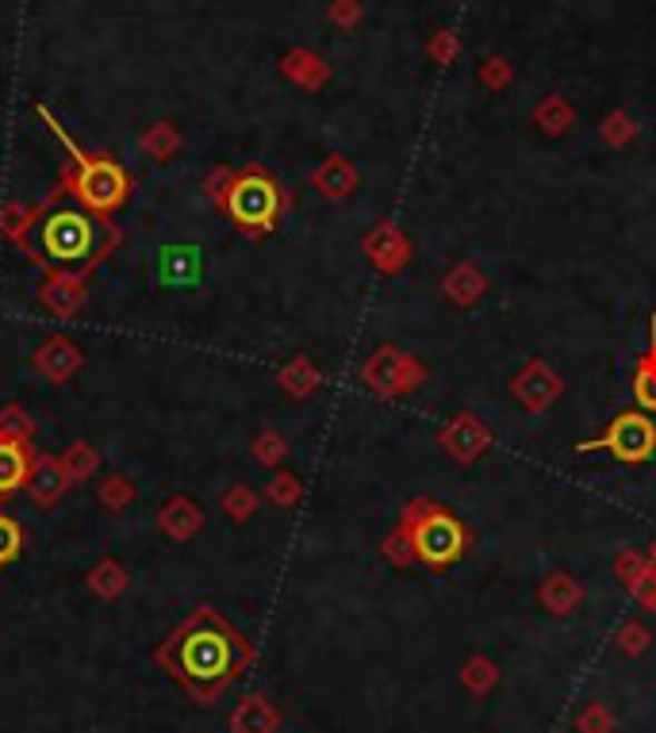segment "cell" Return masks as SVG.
I'll use <instances>...</instances> for the list:
<instances>
[{
  "instance_id": "cell-1",
  "label": "cell",
  "mask_w": 656,
  "mask_h": 733,
  "mask_svg": "<svg viewBox=\"0 0 656 733\" xmlns=\"http://www.w3.org/2000/svg\"><path fill=\"white\" fill-rule=\"evenodd\" d=\"M119 243H124V231L116 219L81 208V204L69 201L62 185H55L39 201L28 257L47 273L89 277Z\"/></svg>"
},
{
  "instance_id": "cell-2",
  "label": "cell",
  "mask_w": 656,
  "mask_h": 733,
  "mask_svg": "<svg viewBox=\"0 0 656 733\" xmlns=\"http://www.w3.org/2000/svg\"><path fill=\"white\" fill-rule=\"evenodd\" d=\"M161 664L196 698H215L249 664V645L219 610L200 607L169 637Z\"/></svg>"
},
{
  "instance_id": "cell-3",
  "label": "cell",
  "mask_w": 656,
  "mask_h": 733,
  "mask_svg": "<svg viewBox=\"0 0 656 733\" xmlns=\"http://www.w3.org/2000/svg\"><path fill=\"white\" fill-rule=\"evenodd\" d=\"M35 116L47 124V131L55 135L69 154L66 169L58 174V185L66 188L69 201L81 204V208H89V212H97V215H108V219L124 212L127 201H131V188H135V180H131V174H127L124 162H116L111 154H100V150H81L74 135L62 127V119H58L47 105H35Z\"/></svg>"
},
{
  "instance_id": "cell-4",
  "label": "cell",
  "mask_w": 656,
  "mask_h": 733,
  "mask_svg": "<svg viewBox=\"0 0 656 733\" xmlns=\"http://www.w3.org/2000/svg\"><path fill=\"white\" fill-rule=\"evenodd\" d=\"M219 212L231 219V227L238 231L242 238H265L281 227L284 212H288V193L276 180L270 169L249 162L246 169H235L227 193L219 196Z\"/></svg>"
},
{
  "instance_id": "cell-5",
  "label": "cell",
  "mask_w": 656,
  "mask_h": 733,
  "mask_svg": "<svg viewBox=\"0 0 656 733\" xmlns=\"http://www.w3.org/2000/svg\"><path fill=\"white\" fill-rule=\"evenodd\" d=\"M400 538H408L411 557H419L430 568H449L469 554V530L457 519L453 511H446L442 504H430V499H411L408 511H403Z\"/></svg>"
},
{
  "instance_id": "cell-6",
  "label": "cell",
  "mask_w": 656,
  "mask_h": 733,
  "mask_svg": "<svg viewBox=\"0 0 656 733\" xmlns=\"http://www.w3.org/2000/svg\"><path fill=\"white\" fill-rule=\"evenodd\" d=\"M576 450L580 453L607 450L626 465H642L656 453V422L649 419V411H621L603 434L584 438Z\"/></svg>"
},
{
  "instance_id": "cell-7",
  "label": "cell",
  "mask_w": 656,
  "mask_h": 733,
  "mask_svg": "<svg viewBox=\"0 0 656 733\" xmlns=\"http://www.w3.org/2000/svg\"><path fill=\"white\" fill-rule=\"evenodd\" d=\"M35 300L58 323H69V319H77L85 312V304H89V281L69 277V273H47L39 281V289H35Z\"/></svg>"
},
{
  "instance_id": "cell-8",
  "label": "cell",
  "mask_w": 656,
  "mask_h": 733,
  "mask_svg": "<svg viewBox=\"0 0 656 733\" xmlns=\"http://www.w3.org/2000/svg\"><path fill=\"white\" fill-rule=\"evenodd\" d=\"M81 365H85V353L77 350L66 334H55V339H47L31 353V369L50 384H69L81 373Z\"/></svg>"
},
{
  "instance_id": "cell-9",
  "label": "cell",
  "mask_w": 656,
  "mask_h": 733,
  "mask_svg": "<svg viewBox=\"0 0 656 733\" xmlns=\"http://www.w3.org/2000/svg\"><path fill=\"white\" fill-rule=\"evenodd\" d=\"M28 499L39 511H55L58 504H62V496L69 491V477L62 469V461L50 453H35V465L28 472Z\"/></svg>"
},
{
  "instance_id": "cell-10",
  "label": "cell",
  "mask_w": 656,
  "mask_h": 733,
  "mask_svg": "<svg viewBox=\"0 0 656 733\" xmlns=\"http://www.w3.org/2000/svg\"><path fill=\"white\" fill-rule=\"evenodd\" d=\"M200 526H204V511L188 496H169L158 507V530L173 541H188L193 534H200Z\"/></svg>"
},
{
  "instance_id": "cell-11",
  "label": "cell",
  "mask_w": 656,
  "mask_h": 733,
  "mask_svg": "<svg viewBox=\"0 0 656 733\" xmlns=\"http://www.w3.org/2000/svg\"><path fill=\"white\" fill-rule=\"evenodd\" d=\"M31 465H35V450H31V446L0 442V504H8L16 491H23Z\"/></svg>"
},
{
  "instance_id": "cell-12",
  "label": "cell",
  "mask_w": 656,
  "mask_h": 733,
  "mask_svg": "<svg viewBox=\"0 0 656 733\" xmlns=\"http://www.w3.org/2000/svg\"><path fill=\"white\" fill-rule=\"evenodd\" d=\"M35 219H39V204H23V201L0 204V235H4L16 250H23V254H28Z\"/></svg>"
},
{
  "instance_id": "cell-13",
  "label": "cell",
  "mask_w": 656,
  "mask_h": 733,
  "mask_svg": "<svg viewBox=\"0 0 656 733\" xmlns=\"http://www.w3.org/2000/svg\"><path fill=\"white\" fill-rule=\"evenodd\" d=\"M311 185L319 188L323 196H331V201H342V196H350L353 188H358V174H353V166L345 158H326L323 166L311 174Z\"/></svg>"
},
{
  "instance_id": "cell-14",
  "label": "cell",
  "mask_w": 656,
  "mask_h": 733,
  "mask_svg": "<svg viewBox=\"0 0 656 733\" xmlns=\"http://www.w3.org/2000/svg\"><path fill=\"white\" fill-rule=\"evenodd\" d=\"M281 74L288 77V81H296L300 89H319L331 70H326L323 58H315L311 50H288V55L281 58Z\"/></svg>"
},
{
  "instance_id": "cell-15",
  "label": "cell",
  "mask_w": 656,
  "mask_h": 733,
  "mask_svg": "<svg viewBox=\"0 0 656 733\" xmlns=\"http://www.w3.org/2000/svg\"><path fill=\"white\" fill-rule=\"evenodd\" d=\"M143 154L146 158H154L158 166H166L173 154L180 150V127L173 124V119H158V124H150V131L143 135Z\"/></svg>"
},
{
  "instance_id": "cell-16",
  "label": "cell",
  "mask_w": 656,
  "mask_h": 733,
  "mask_svg": "<svg viewBox=\"0 0 656 733\" xmlns=\"http://www.w3.org/2000/svg\"><path fill=\"white\" fill-rule=\"evenodd\" d=\"M62 461V469H66V477H69V485H85V480L92 477V472L100 469V450L97 446H89V442H69L66 446V453L58 457Z\"/></svg>"
},
{
  "instance_id": "cell-17",
  "label": "cell",
  "mask_w": 656,
  "mask_h": 733,
  "mask_svg": "<svg viewBox=\"0 0 656 733\" xmlns=\"http://www.w3.org/2000/svg\"><path fill=\"white\" fill-rule=\"evenodd\" d=\"M634 395H637V403H642V411H656V315H653V342H649V350H645V358L637 361Z\"/></svg>"
},
{
  "instance_id": "cell-18",
  "label": "cell",
  "mask_w": 656,
  "mask_h": 733,
  "mask_svg": "<svg viewBox=\"0 0 656 733\" xmlns=\"http://www.w3.org/2000/svg\"><path fill=\"white\" fill-rule=\"evenodd\" d=\"M97 499H100L104 507H108L111 515H119V511H127V507H131L135 499H138V488H135L131 477H124V472H111V477H104L100 485H97Z\"/></svg>"
},
{
  "instance_id": "cell-19",
  "label": "cell",
  "mask_w": 656,
  "mask_h": 733,
  "mask_svg": "<svg viewBox=\"0 0 656 733\" xmlns=\"http://www.w3.org/2000/svg\"><path fill=\"white\" fill-rule=\"evenodd\" d=\"M31 438H35V419L28 416V408L4 403V408H0V442L31 446Z\"/></svg>"
},
{
  "instance_id": "cell-20",
  "label": "cell",
  "mask_w": 656,
  "mask_h": 733,
  "mask_svg": "<svg viewBox=\"0 0 656 733\" xmlns=\"http://www.w3.org/2000/svg\"><path fill=\"white\" fill-rule=\"evenodd\" d=\"M276 381H281V388L288 395H296V400H304L307 392H315V384H319V369L311 365L307 358H292L288 365L281 369V377H276Z\"/></svg>"
},
{
  "instance_id": "cell-21",
  "label": "cell",
  "mask_w": 656,
  "mask_h": 733,
  "mask_svg": "<svg viewBox=\"0 0 656 733\" xmlns=\"http://www.w3.org/2000/svg\"><path fill=\"white\" fill-rule=\"evenodd\" d=\"M89 588L100 595V599H116V595L127 592V568L119 560L104 557L97 568L89 573Z\"/></svg>"
},
{
  "instance_id": "cell-22",
  "label": "cell",
  "mask_w": 656,
  "mask_h": 733,
  "mask_svg": "<svg viewBox=\"0 0 656 733\" xmlns=\"http://www.w3.org/2000/svg\"><path fill=\"white\" fill-rule=\"evenodd\" d=\"M254 511H257V491L249 485H231L223 491V515H227L231 522L254 519Z\"/></svg>"
},
{
  "instance_id": "cell-23",
  "label": "cell",
  "mask_w": 656,
  "mask_h": 733,
  "mask_svg": "<svg viewBox=\"0 0 656 733\" xmlns=\"http://www.w3.org/2000/svg\"><path fill=\"white\" fill-rule=\"evenodd\" d=\"M28 538H23V526L12 519L8 511H0V568H8L16 557L23 554Z\"/></svg>"
},
{
  "instance_id": "cell-24",
  "label": "cell",
  "mask_w": 656,
  "mask_h": 733,
  "mask_svg": "<svg viewBox=\"0 0 656 733\" xmlns=\"http://www.w3.org/2000/svg\"><path fill=\"white\" fill-rule=\"evenodd\" d=\"M249 453H254V461L257 465H281L284 461V453H288V442H284L276 430H262V434L254 438V446H249Z\"/></svg>"
},
{
  "instance_id": "cell-25",
  "label": "cell",
  "mask_w": 656,
  "mask_h": 733,
  "mask_svg": "<svg viewBox=\"0 0 656 733\" xmlns=\"http://www.w3.org/2000/svg\"><path fill=\"white\" fill-rule=\"evenodd\" d=\"M300 480L292 477V472H276V477L270 480V488H265V496H270V504L276 507H296L300 504Z\"/></svg>"
},
{
  "instance_id": "cell-26",
  "label": "cell",
  "mask_w": 656,
  "mask_h": 733,
  "mask_svg": "<svg viewBox=\"0 0 656 733\" xmlns=\"http://www.w3.org/2000/svg\"><path fill=\"white\" fill-rule=\"evenodd\" d=\"M235 726H238V733H265V726H270V711H265L262 698H249Z\"/></svg>"
},
{
  "instance_id": "cell-27",
  "label": "cell",
  "mask_w": 656,
  "mask_h": 733,
  "mask_svg": "<svg viewBox=\"0 0 656 733\" xmlns=\"http://www.w3.org/2000/svg\"><path fill=\"white\" fill-rule=\"evenodd\" d=\"M231 177H235V169H231V166H215L212 174L204 177V196H207V201H212V204L219 201V196L227 193Z\"/></svg>"
},
{
  "instance_id": "cell-28",
  "label": "cell",
  "mask_w": 656,
  "mask_h": 733,
  "mask_svg": "<svg viewBox=\"0 0 656 733\" xmlns=\"http://www.w3.org/2000/svg\"><path fill=\"white\" fill-rule=\"evenodd\" d=\"M331 20H339L342 28H350V23L358 20V4H353V0H339V4L331 8Z\"/></svg>"
}]
</instances>
